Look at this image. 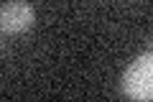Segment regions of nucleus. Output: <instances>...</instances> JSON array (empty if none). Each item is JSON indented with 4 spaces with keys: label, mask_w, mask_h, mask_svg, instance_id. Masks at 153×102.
<instances>
[{
    "label": "nucleus",
    "mask_w": 153,
    "mask_h": 102,
    "mask_svg": "<svg viewBox=\"0 0 153 102\" xmlns=\"http://www.w3.org/2000/svg\"><path fill=\"white\" fill-rule=\"evenodd\" d=\"M120 92L130 100H143V102H148L153 97V54L151 51L138 56L125 69L123 82H120Z\"/></svg>",
    "instance_id": "obj_1"
},
{
    "label": "nucleus",
    "mask_w": 153,
    "mask_h": 102,
    "mask_svg": "<svg viewBox=\"0 0 153 102\" xmlns=\"http://www.w3.org/2000/svg\"><path fill=\"white\" fill-rule=\"evenodd\" d=\"M36 21V10L26 0H8L0 8V31L5 33H23L33 26Z\"/></svg>",
    "instance_id": "obj_2"
},
{
    "label": "nucleus",
    "mask_w": 153,
    "mask_h": 102,
    "mask_svg": "<svg viewBox=\"0 0 153 102\" xmlns=\"http://www.w3.org/2000/svg\"><path fill=\"white\" fill-rule=\"evenodd\" d=\"M0 43H3V41H0Z\"/></svg>",
    "instance_id": "obj_3"
}]
</instances>
